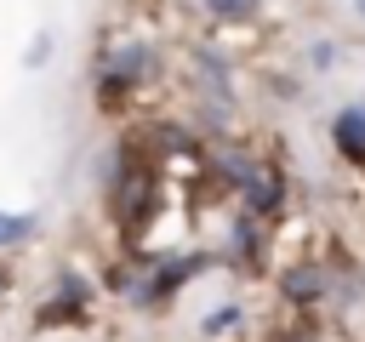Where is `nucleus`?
<instances>
[{
  "mask_svg": "<svg viewBox=\"0 0 365 342\" xmlns=\"http://www.w3.org/2000/svg\"><path fill=\"white\" fill-rule=\"evenodd\" d=\"M148 200H154V177L143 171V165H125V177H120V222H125V234H137L143 228V217H148Z\"/></svg>",
  "mask_w": 365,
  "mask_h": 342,
  "instance_id": "f257e3e1",
  "label": "nucleus"
},
{
  "mask_svg": "<svg viewBox=\"0 0 365 342\" xmlns=\"http://www.w3.org/2000/svg\"><path fill=\"white\" fill-rule=\"evenodd\" d=\"M240 188H245L251 211H274V205H279V171H262V165H251V171L240 177Z\"/></svg>",
  "mask_w": 365,
  "mask_h": 342,
  "instance_id": "f03ea898",
  "label": "nucleus"
},
{
  "mask_svg": "<svg viewBox=\"0 0 365 342\" xmlns=\"http://www.w3.org/2000/svg\"><path fill=\"white\" fill-rule=\"evenodd\" d=\"M336 148L354 165H365V108H342L336 114Z\"/></svg>",
  "mask_w": 365,
  "mask_h": 342,
  "instance_id": "7ed1b4c3",
  "label": "nucleus"
},
{
  "mask_svg": "<svg viewBox=\"0 0 365 342\" xmlns=\"http://www.w3.org/2000/svg\"><path fill=\"white\" fill-rule=\"evenodd\" d=\"M279 285H285V296H297V302H314V296H319V291H325V274H319V268H308V262H302V268H291V274H285V279H279Z\"/></svg>",
  "mask_w": 365,
  "mask_h": 342,
  "instance_id": "20e7f679",
  "label": "nucleus"
},
{
  "mask_svg": "<svg viewBox=\"0 0 365 342\" xmlns=\"http://www.w3.org/2000/svg\"><path fill=\"white\" fill-rule=\"evenodd\" d=\"M29 234V217H11V211H0V245H17Z\"/></svg>",
  "mask_w": 365,
  "mask_h": 342,
  "instance_id": "39448f33",
  "label": "nucleus"
},
{
  "mask_svg": "<svg viewBox=\"0 0 365 342\" xmlns=\"http://www.w3.org/2000/svg\"><path fill=\"white\" fill-rule=\"evenodd\" d=\"M205 6H211L217 17H251V11H257V0H205Z\"/></svg>",
  "mask_w": 365,
  "mask_h": 342,
  "instance_id": "423d86ee",
  "label": "nucleus"
},
{
  "mask_svg": "<svg viewBox=\"0 0 365 342\" xmlns=\"http://www.w3.org/2000/svg\"><path fill=\"white\" fill-rule=\"evenodd\" d=\"M234 314H240V308H217V314L205 319V331H222V325H234Z\"/></svg>",
  "mask_w": 365,
  "mask_h": 342,
  "instance_id": "0eeeda50",
  "label": "nucleus"
},
{
  "mask_svg": "<svg viewBox=\"0 0 365 342\" xmlns=\"http://www.w3.org/2000/svg\"><path fill=\"white\" fill-rule=\"evenodd\" d=\"M0 285H6V274H0Z\"/></svg>",
  "mask_w": 365,
  "mask_h": 342,
  "instance_id": "6e6552de",
  "label": "nucleus"
},
{
  "mask_svg": "<svg viewBox=\"0 0 365 342\" xmlns=\"http://www.w3.org/2000/svg\"><path fill=\"white\" fill-rule=\"evenodd\" d=\"M359 11H365V0H359Z\"/></svg>",
  "mask_w": 365,
  "mask_h": 342,
  "instance_id": "1a4fd4ad",
  "label": "nucleus"
}]
</instances>
